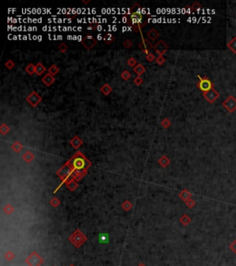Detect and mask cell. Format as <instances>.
Listing matches in <instances>:
<instances>
[{
  "label": "cell",
  "instance_id": "obj_38",
  "mask_svg": "<svg viewBox=\"0 0 236 266\" xmlns=\"http://www.w3.org/2000/svg\"><path fill=\"white\" fill-rule=\"evenodd\" d=\"M58 49H59L60 52L65 53V51L68 50V46H67V44H61L58 46Z\"/></svg>",
  "mask_w": 236,
  "mask_h": 266
},
{
  "label": "cell",
  "instance_id": "obj_1",
  "mask_svg": "<svg viewBox=\"0 0 236 266\" xmlns=\"http://www.w3.org/2000/svg\"><path fill=\"white\" fill-rule=\"evenodd\" d=\"M141 7L138 9V10L133 11L130 13L128 16H126L123 21H124L126 24H128L132 27V29L135 31H139L141 30V28L146 25L147 21L144 18L143 13L140 11Z\"/></svg>",
  "mask_w": 236,
  "mask_h": 266
},
{
  "label": "cell",
  "instance_id": "obj_48",
  "mask_svg": "<svg viewBox=\"0 0 236 266\" xmlns=\"http://www.w3.org/2000/svg\"><path fill=\"white\" fill-rule=\"evenodd\" d=\"M70 266H74V265H70Z\"/></svg>",
  "mask_w": 236,
  "mask_h": 266
},
{
  "label": "cell",
  "instance_id": "obj_46",
  "mask_svg": "<svg viewBox=\"0 0 236 266\" xmlns=\"http://www.w3.org/2000/svg\"><path fill=\"white\" fill-rule=\"evenodd\" d=\"M97 39H98V40H101V39H103V36H102V34H99V35L97 36Z\"/></svg>",
  "mask_w": 236,
  "mask_h": 266
},
{
  "label": "cell",
  "instance_id": "obj_32",
  "mask_svg": "<svg viewBox=\"0 0 236 266\" xmlns=\"http://www.w3.org/2000/svg\"><path fill=\"white\" fill-rule=\"evenodd\" d=\"M186 204L187 205V207H189V208H193L196 205V202L194 200H192V199H189L188 200H186Z\"/></svg>",
  "mask_w": 236,
  "mask_h": 266
},
{
  "label": "cell",
  "instance_id": "obj_47",
  "mask_svg": "<svg viewBox=\"0 0 236 266\" xmlns=\"http://www.w3.org/2000/svg\"><path fill=\"white\" fill-rule=\"evenodd\" d=\"M138 266H145V265H144V264H143V263H141V264H139V265H138Z\"/></svg>",
  "mask_w": 236,
  "mask_h": 266
},
{
  "label": "cell",
  "instance_id": "obj_40",
  "mask_svg": "<svg viewBox=\"0 0 236 266\" xmlns=\"http://www.w3.org/2000/svg\"><path fill=\"white\" fill-rule=\"evenodd\" d=\"M162 125L163 126L164 128H168L169 126H171V122L169 121V119H167V118H165L162 122Z\"/></svg>",
  "mask_w": 236,
  "mask_h": 266
},
{
  "label": "cell",
  "instance_id": "obj_24",
  "mask_svg": "<svg viewBox=\"0 0 236 266\" xmlns=\"http://www.w3.org/2000/svg\"><path fill=\"white\" fill-rule=\"evenodd\" d=\"M103 40H104L107 44H111V43L114 42L115 37H114V35H113L112 34H105L104 36H103Z\"/></svg>",
  "mask_w": 236,
  "mask_h": 266
},
{
  "label": "cell",
  "instance_id": "obj_6",
  "mask_svg": "<svg viewBox=\"0 0 236 266\" xmlns=\"http://www.w3.org/2000/svg\"><path fill=\"white\" fill-rule=\"evenodd\" d=\"M42 262H44L42 259L37 254V252H35V251H33L26 260V263L30 266H40L42 263Z\"/></svg>",
  "mask_w": 236,
  "mask_h": 266
},
{
  "label": "cell",
  "instance_id": "obj_2",
  "mask_svg": "<svg viewBox=\"0 0 236 266\" xmlns=\"http://www.w3.org/2000/svg\"><path fill=\"white\" fill-rule=\"evenodd\" d=\"M73 162H72V168L77 170V171H81L86 167L87 164L89 162L87 161V159L83 156L82 153L78 152L77 155H75V157H73Z\"/></svg>",
  "mask_w": 236,
  "mask_h": 266
},
{
  "label": "cell",
  "instance_id": "obj_21",
  "mask_svg": "<svg viewBox=\"0 0 236 266\" xmlns=\"http://www.w3.org/2000/svg\"><path fill=\"white\" fill-rule=\"evenodd\" d=\"M58 72H59V68L56 65H52V66L48 68V73H50L51 75H53V76L56 75Z\"/></svg>",
  "mask_w": 236,
  "mask_h": 266
},
{
  "label": "cell",
  "instance_id": "obj_11",
  "mask_svg": "<svg viewBox=\"0 0 236 266\" xmlns=\"http://www.w3.org/2000/svg\"><path fill=\"white\" fill-rule=\"evenodd\" d=\"M154 48L159 55H162L168 50V45L165 44L163 41H159L156 44V45L154 46Z\"/></svg>",
  "mask_w": 236,
  "mask_h": 266
},
{
  "label": "cell",
  "instance_id": "obj_33",
  "mask_svg": "<svg viewBox=\"0 0 236 266\" xmlns=\"http://www.w3.org/2000/svg\"><path fill=\"white\" fill-rule=\"evenodd\" d=\"M146 58H147V60H148V61H149V62H152V61H154L155 59H157L156 57H155L154 54H152V53H149L147 55H146Z\"/></svg>",
  "mask_w": 236,
  "mask_h": 266
},
{
  "label": "cell",
  "instance_id": "obj_18",
  "mask_svg": "<svg viewBox=\"0 0 236 266\" xmlns=\"http://www.w3.org/2000/svg\"><path fill=\"white\" fill-rule=\"evenodd\" d=\"M180 198H181L183 200H185V202H186V200H188L189 199H191V193H190L188 190L185 189V190H183L182 192L180 193Z\"/></svg>",
  "mask_w": 236,
  "mask_h": 266
},
{
  "label": "cell",
  "instance_id": "obj_5",
  "mask_svg": "<svg viewBox=\"0 0 236 266\" xmlns=\"http://www.w3.org/2000/svg\"><path fill=\"white\" fill-rule=\"evenodd\" d=\"M222 105L224 108L230 113H233L236 110V99L233 96H229L223 103Z\"/></svg>",
  "mask_w": 236,
  "mask_h": 266
},
{
  "label": "cell",
  "instance_id": "obj_34",
  "mask_svg": "<svg viewBox=\"0 0 236 266\" xmlns=\"http://www.w3.org/2000/svg\"><path fill=\"white\" fill-rule=\"evenodd\" d=\"M12 148H13V150L15 151V152H20V150H21V148H22V146L20 145V143L18 142H16L15 144H13V146H12Z\"/></svg>",
  "mask_w": 236,
  "mask_h": 266
},
{
  "label": "cell",
  "instance_id": "obj_31",
  "mask_svg": "<svg viewBox=\"0 0 236 266\" xmlns=\"http://www.w3.org/2000/svg\"><path fill=\"white\" fill-rule=\"evenodd\" d=\"M5 66H6L8 69H11L14 66H15V63H14L11 59H9L6 63H5Z\"/></svg>",
  "mask_w": 236,
  "mask_h": 266
},
{
  "label": "cell",
  "instance_id": "obj_30",
  "mask_svg": "<svg viewBox=\"0 0 236 266\" xmlns=\"http://www.w3.org/2000/svg\"><path fill=\"white\" fill-rule=\"evenodd\" d=\"M123 208H124L126 211H129V210L131 209V207H132V204L128 202V200H126V202L123 203Z\"/></svg>",
  "mask_w": 236,
  "mask_h": 266
},
{
  "label": "cell",
  "instance_id": "obj_37",
  "mask_svg": "<svg viewBox=\"0 0 236 266\" xmlns=\"http://www.w3.org/2000/svg\"><path fill=\"white\" fill-rule=\"evenodd\" d=\"M230 250H232L233 253L236 254V239L233 240V241L232 242V243L230 244Z\"/></svg>",
  "mask_w": 236,
  "mask_h": 266
},
{
  "label": "cell",
  "instance_id": "obj_28",
  "mask_svg": "<svg viewBox=\"0 0 236 266\" xmlns=\"http://www.w3.org/2000/svg\"><path fill=\"white\" fill-rule=\"evenodd\" d=\"M8 131H9V128L8 127L7 125L2 124L1 128H0V132H1V134H2V135H5V134H7Z\"/></svg>",
  "mask_w": 236,
  "mask_h": 266
},
{
  "label": "cell",
  "instance_id": "obj_12",
  "mask_svg": "<svg viewBox=\"0 0 236 266\" xmlns=\"http://www.w3.org/2000/svg\"><path fill=\"white\" fill-rule=\"evenodd\" d=\"M42 81L46 86H50L55 81V79L53 75H51L50 73H48V74H46V75H44V77H42Z\"/></svg>",
  "mask_w": 236,
  "mask_h": 266
},
{
  "label": "cell",
  "instance_id": "obj_22",
  "mask_svg": "<svg viewBox=\"0 0 236 266\" xmlns=\"http://www.w3.org/2000/svg\"><path fill=\"white\" fill-rule=\"evenodd\" d=\"M23 158H24V160H25L26 162L30 163V162H31L32 160H33L34 155H32L31 152H26L24 153V155H23Z\"/></svg>",
  "mask_w": 236,
  "mask_h": 266
},
{
  "label": "cell",
  "instance_id": "obj_14",
  "mask_svg": "<svg viewBox=\"0 0 236 266\" xmlns=\"http://www.w3.org/2000/svg\"><path fill=\"white\" fill-rule=\"evenodd\" d=\"M160 34L158 32V31L156 29H151L149 32H148V37L151 40V41H155L158 37H159Z\"/></svg>",
  "mask_w": 236,
  "mask_h": 266
},
{
  "label": "cell",
  "instance_id": "obj_10",
  "mask_svg": "<svg viewBox=\"0 0 236 266\" xmlns=\"http://www.w3.org/2000/svg\"><path fill=\"white\" fill-rule=\"evenodd\" d=\"M138 47H139L141 50H142L146 55H148L149 53H150L149 50L152 48V44L150 43L149 41H148L147 39H143V40L141 41L140 43L138 44Z\"/></svg>",
  "mask_w": 236,
  "mask_h": 266
},
{
  "label": "cell",
  "instance_id": "obj_27",
  "mask_svg": "<svg viewBox=\"0 0 236 266\" xmlns=\"http://www.w3.org/2000/svg\"><path fill=\"white\" fill-rule=\"evenodd\" d=\"M68 189H69L70 190H74V189L78 187V184H77V182L75 181L74 179H72L71 181L68 182Z\"/></svg>",
  "mask_w": 236,
  "mask_h": 266
},
{
  "label": "cell",
  "instance_id": "obj_42",
  "mask_svg": "<svg viewBox=\"0 0 236 266\" xmlns=\"http://www.w3.org/2000/svg\"><path fill=\"white\" fill-rule=\"evenodd\" d=\"M134 81H135V84H136V85H140V84H142V81H142V79H141L139 76H138V77H136V78L135 79Z\"/></svg>",
  "mask_w": 236,
  "mask_h": 266
},
{
  "label": "cell",
  "instance_id": "obj_45",
  "mask_svg": "<svg viewBox=\"0 0 236 266\" xmlns=\"http://www.w3.org/2000/svg\"><path fill=\"white\" fill-rule=\"evenodd\" d=\"M87 29L89 30V31H92V30H95V24H91V25H89V26H88V28Z\"/></svg>",
  "mask_w": 236,
  "mask_h": 266
},
{
  "label": "cell",
  "instance_id": "obj_35",
  "mask_svg": "<svg viewBox=\"0 0 236 266\" xmlns=\"http://www.w3.org/2000/svg\"><path fill=\"white\" fill-rule=\"evenodd\" d=\"M13 211V207L11 206L10 204H8V205H6V207L4 208V212L6 213H8V214H9L11 212Z\"/></svg>",
  "mask_w": 236,
  "mask_h": 266
},
{
  "label": "cell",
  "instance_id": "obj_26",
  "mask_svg": "<svg viewBox=\"0 0 236 266\" xmlns=\"http://www.w3.org/2000/svg\"><path fill=\"white\" fill-rule=\"evenodd\" d=\"M121 76H122V78H123V80L128 81L129 79L131 78V74H130V72H129L128 70H124V71L122 72Z\"/></svg>",
  "mask_w": 236,
  "mask_h": 266
},
{
  "label": "cell",
  "instance_id": "obj_19",
  "mask_svg": "<svg viewBox=\"0 0 236 266\" xmlns=\"http://www.w3.org/2000/svg\"><path fill=\"white\" fill-rule=\"evenodd\" d=\"M25 70L28 74H30V75H32V74H34L35 71H36V66H34L33 64H29L28 66L26 67Z\"/></svg>",
  "mask_w": 236,
  "mask_h": 266
},
{
  "label": "cell",
  "instance_id": "obj_9",
  "mask_svg": "<svg viewBox=\"0 0 236 266\" xmlns=\"http://www.w3.org/2000/svg\"><path fill=\"white\" fill-rule=\"evenodd\" d=\"M42 101V97L35 92H32L31 94L27 97V102L30 103L32 106H37L38 104H40V102Z\"/></svg>",
  "mask_w": 236,
  "mask_h": 266
},
{
  "label": "cell",
  "instance_id": "obj_17",
  "mask_svg": "<svg viewBox=\"0 0 236 266\" xmlns=\"http://www.w3.org/2000/svg\"><path fill=\"white\" fill-rule=\"evenodd\" d=\"M134 71L138 74V76L140 77V75H142V74L145 72V68L143 67V65L141 64H138L134 68Z\"/></svg>",
  "mask_w": 236,
  "mask_h": 266
},
{
  "label": "cell",
  "instance_id": "obj_4",
  "mask_svg": "<svg viewBox=\"0 0 236 266\" xmlns=\"http://www.w3.org/2000/svg\"><path fill=\"white\" fill-rule=\"evenodd\" d=\"M69 240L76 247H80L84 243V241H86V237L78 229L71 237H69Z\"/></svg>",
  "mask_w": 236,
  "mask_h": 266
},
{
  "label": "cell",
  "instance_id": "obj_16",
  "mask_svg": "<svg viewBox=\"0 0 236 266\" xmlns=\"http://www.w3.org/2000/svg\"><path fill=\"white\" fill-rule=\"evenodd\" d=\"M227 45H228V48L232 51L233 53L236 54V37H233V38L229 42Z\"/></svg>",
  "mask_w": 236,
  "mask_h": 266
},
{
  "label": "cell",
  "instance_id": "obj_7",
  "mask_svg": "<svg viewBox=\"0 0 236 266\" xmlns=\"http://www.w3.org/2000/svg\"><path fill=\"white\" fill-rule=\"evenodd\" d=\"M203 95H204L205 99H206L207 102L210 103V104H213V103L219 98L220 93L213 88V89H211L210 91L207 92H204V93H203Z\"/></svg>",
  "mask_w": 236,
  "mask_h": 266
},
{
  "label": "cell",
  "instance_id": "obj_15",
  "mask_svg": "<svg viewBox=\"0 0 236 266\" xmlns=\"http://www.w3.org/2000/svg\"><path fill=\"white\" fill-rule=\"evenodd\" d=\"M45 71H46V68H45V67L42 63H38V64L36 65V71H35V73L37 74V75L41 76Z\"/></svg>",
  "mask_w": 236,
  "mask_h": 266
},
{
  "label": "cell",
  "instance_id": "obj_44",
  "mask_svg": "<svg viewBox=\"0 0 236 266\" xmlns=\"http://www.w3.org/2000/svg\"><path fill=\"white\" fill-rule=\"evenodd\" d=\"M95 30H96V31H101L103 30V27H102V25H95Z\"/></svg>",
  "mask_w": 236,
  "mask_h": 266
},
{
  "label": "cell",
  "instance_id": "obj_23",
  "mask_svg": "<svg viewBox=\"0 0 236 266\" xmlns=\"http://www.w3.org/2000/svg\"><path fill=\"white\" fill-rule=\"evenodd\" d=\"M159 163H160V165H162V166L166 167V166L170 164V161H169V159H168V158H167L166 156H162V157L159 160Z\"/></svg>",
  "mask_w": 236,
  "mask_h": 266
},
{
  "label": "cell",
  "instance_id": "obj_8",
  "mask_svg": "<svg viewBox=\"0 0 236 266\" xmlns=\"http://www.w3.org/2000/svg\"><path fill=\"white\" fill-rule=\"evenodd\" d=\"M97 44V40L91 35H87L82 39V44L87 49H91Z\"/></svg>",
  "mask_w": 236,
  "mask_h": 266
},
{
  "label": "cell",
  "instance_id": "obj_39",
  "mask_svg": "<svg viewBox=\"0 0 236 266\" xmlns=\"http://www.w3.org/2000/svg\"><path fill=\"white\" fill-rule=\"evenodd\" d=\"M156 61H157V63L159 65H162V64L165 63V58L162 57V55H159V57H157V59H156Z\"/></svg>",
  "mask_w": 236,
  "mask_h": 266
},
{
  "label": "cell",
  "instance_id": "obj_41",
  "mask_svg": "<svg viewBox=\"0 0 236 266\" xmlns=\"http://www.w3.org/2000/svg\"><path fill=\"white\" fill-rule=\"evenodd\" d=\"M132 42L130 41V40H126L125 42H124V46L126 48H130L131 46H132Z\"/></svg>",
  "mask_w": 236,
  "mask_h": 266
},
{
  "label": "cell",
  "instance_id": "obj_36",
  "mask_svg": "<svg viewBox=\"0 0 236 266\" xmlns=\"http://www.w3.org/2000/svg\"><path fill=\"white\" fill-rule=\"evenodd\" d=\"M50 203L53 205L54 207H57L58 205L60 204V202H59V200L58 199H56V198H53L52 199V200L50 202Z\"/></svg>",
  "mask_w": 236,
  "mask_h": 266
},
{
  "label": "cell",
  "instance_id": "obj_43",
  "mask_svg": "<svg viewBox=\"0 0 236 266\" xmlns=\"http://www.w3.org/2000/svg\"><path fill=\"white\" fill-rule=\"evenodd\" d=\"M13 257H14V255H13V254L10 252V251H8V252L6 254V258H7L8 260H9V261L12 260V259H13Z\"/></svg>",
  "mask_w": 236,
  "mask_h": 266
},
{
  "label": "cell",
  "instance_id": "obj_25",
  "mask_svg": "<svg viewBox=\"0 0 236 266\" xmlns=\"http://www.w3.org/2000/svg\"><path fill=\"white\" fill-rule=\"evenodd\" d=\"M180 222L183 224V226H187L188 224L191 222V219L188 217L186 214H183V215L180 218Z\"/></svg>",
  "mask_w": 236,
  "mask_h": 266
},
{
  "label": "cell",
  "instance_id": "obj_3",
  "mask_svg": "<svg viewBox=\"0 0 236 266\" xmlns=\"http://www.w3.org/2000/svg\"><path fill=\"white\" fill-rule=\"evenodd\" d=\"M198 79H199V81L197 83V87L203 92V93L210 91L211 89H213V83H212V81L209 80L207 77L198 76Z\"/></svg>",
  "mask_w": 236,
  "mask_h": 266
},
{
  "label": "cell",
  "instance_id": "obj_13",
  "mask_svg": "<svg viewBox=\"0 0 236 266\" xmlns=\"http://www.w3.org/2000/svg\"><path fill=\"white\" fill-rule=\"evenodd\" d=\"M82 143H83L82 139H80V138H78V136L74 137V138L71 139V141H70V144H71V146L74 147L75 149H78L80 146L82 145Z\"/></svg>",
  "mask_w": 236,
  "mask_h": 266
},
{
  "label": "cell",
  "instance_id": "obj_20",
  "mask_svg": "<svg viewBox=\"0 0 236 266\" xmlns=\"http://www.w3.org/2000/svg\"><path fill=\"white\" fill-rule=\"evenodd\" d=\"M101 92H102L104 95H108V94H109V93L112 92V87H111L110 85H108V84H104V85L102 86V88H101Z\"/></svg>",
  "mask_w": 236,
  "mask_h": 266
},
{
  "label": "cell",
  "instance_id": "obj_29",
  "mask_svg": "<svg viewBox=\"0 0 236 266\" xmlns=\"http://www.w3.org/2000/svg\"><path fill=\"white\" fill-rule=\"evenodd\" d=\"M127 64H128L129 66L132 67V68H133V67H136V65H138V64H136V59L134 58V57H130V58L128 59V61H127Z\"/></svg>",
  "mask_w": 236,
  "mask_h": 266
}]
</instances>
